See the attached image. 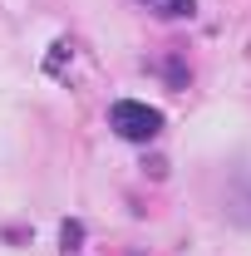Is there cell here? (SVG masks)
Masks as SVG:
<instances>
[{"label": "cell", "instance_id": "obj_1", "mask_svg": "<svg viewBox=\"0 0 251 256\" xmlns=\"http://www.w3.org/2000/svg\"><path fill=\"white\" fill-rule=\"evenodd\" d=\"M108 128L128 138V143H153L158 133H162V114H158L153 104H138V98H118L114 108H108Z\"/></svg>", "mask_w": 251, "mask_h": 256}, {"label": "cell", "instance_id": "obj_2", "mask_svg": "<svg viewBox=\"0 0 251 256\" xmlns=\"http://www.w3.org/2000/svg\"><path fill=\"white\" fill-rule=\"evenodd\" d=\"M153 15H162V20H182V15H192L197 10V0H143Z\"/></svg>", "mask_w": 251, "mask_h": 256}, {"label": "cell", "instance_id": "obj_3", "mask_svg": "<svg viewBox=\"0 0 251 256\" xmlns=\"http://www.w3.org/2000/svg\"><path fill=\"white\" fill-rule=\"evenodd\" d=\"M79 236H84V226H79V222H64V246H74Z\"/></svg>", "mask_w": 251, "mask_h": 256}]
</instances>
